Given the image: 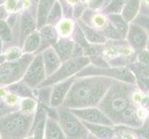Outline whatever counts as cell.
<instances>
[{"instance_id": "1", "label": "cell", "mask_w": 149, "mask_h": 139, "mask_svg": "<svg viewBox=\"0 0 149 139\" xmlns=\"http://www.w3.org/2000/svg\"><path fill=\"white\" fill-rule=\"evenodd\" d=\"M114 79L105 76L76 78L61 107L69 110L98 107Z\"/></svg>"}, {"instance_id": "2", "label": "cell", "mask_w": 149, "mask_h": 139, "mask_svg": "<svg viewBox=\"0 0 149 139\" xmlns=\"http://www.w3.org/2000/svg\"><path fill=\"white\" fill-rule=\"evenodd\" d=\"M130 85L114 80L98 105V108L113 124H119L121 114L132 106L131 96L133 92V87Z\"/></svg>"}, {"instance_id": "3", "label": "cell", "mask_w": 149, "mask_h": 139, "mask_svg": "<svg viewBox=\"0 0 149 139\" xmlns=\"http://www.w3.org/2000/svg\"><path fill=\"white\" fill-rule=\"evenodd\" d=\"M33 115H24L14 110L0 118L2 139H24L31 136Z\"/></svg>"}, {"instance_id": "4", "label": "cell", "mask_w": 149, "mask_h": 139, "mask_svg": "<svg viewBox=\"0 0 149 139\" xmlns=\"http://www.w3.org/2000/svg\"><path fill=\"white\" fill-rule=\"evenodd\" d=\"M58 122L67 139H89L91 133L78 117L70 110L58 108Z\"/></svg>"}, {"instance_id": "5", "label": "cell", "mask_w": 149, "mask_h": 139, "mask_svg": "<svg viewBox=\"0 0 149 139\" xmlns=\"http://www.w3.org/2000/svg\"><path fill=\"white\" fill-rule=\"evenodd\" d=\"M34 54H23L14 61H5L0 64V86H8L22 79Z\"/></svg>"}, {"instance_id": "6", "label": "cell", "mask_w": 149, "mask_h": 139, "mask_svg": "<svg viewBox=\"0 0 149 139\" xmlns=\"http://www.w3.org/2000/svg\"><path fill=\"white\" fill-rule=\"evenodd\" d=\"M89 64H90L89 58L85 56L80 57V58L70 59L67 61H65V62H62V64L60 65L58 71H55L52 75L47 77V79L38 87L52 86L62 81L70 79L71 77L75 76L79 71H81Z\"/></svg>"}, {"instance_id": "7", "label": "cell", "mask_w": 149, "mask_h": 139, "mask_svg": "<svg viewBox=\"0 0 149 139\" xmlns=\"http://www.w3.org/2000/svg\"><path fill=\"white\" fill-rule=\"evenodd\" d=\"M35 31H37L36 8H31L19 11L18 22L12 28L13 39L11 45L9 46L15 45L22 47L24 40Z\"/></svg>"}, {"instance_id": "8", "label": "cell", "mask_w": 149, "mask_h": 139, "mask_svg": "<svg viewBox=\"0 0 149 139\" xmlns=\"http://www.w3.org/2000/svg\"><path fill=\"white\" fill-rule=\"evenodd\" d=\"M86 76H105L109 78L116 79L118 81L127 84H133L135 77L128 69L125 68H98L94 65H87L81 71L75 75V78Z\"/></svg>"}, {"instance_id": "9", "label": "cell", "mask_w": 149, "mask_h": 139, "mask_svg": "<svg viewBox=\"0 0 149 139\" xmlns=\"http://www.w3.org/2000/svg\"><path fill=\"white\" fill-rule=\"evenodd\" d=\"M47 79L43 59L41 53L35 54L32 62L25 71L22 81L32 89H35Z\"/></svg>"}, {"instance_id": "10", "label": "cell", "mask_w": 149, "mask_h": 139, "mask_svg": "<svg viewBox=\"0 0 149 139\" xmlns=\"http://www.w3.org/2000/svg\"><path fill=\"white\" fill-rule=\"evenodd\" d=\"M70 110L76 117H78L81 122L94 123V124H103V125H107V126L114 125L113 122L106 116L105 113L97 107Z\"/></svg>"}, {"instance_id": "11", "label": "cell", "mask_w": 149, "mask_h": 139, "mask_svg": "<svg viewBox=\"0 0 149 139\" xmlns=\"http://www.w3.org/2000/svg\"><path fill=\"white\" fill-rule=\"evenodd\" d=\"M75 76L70 79L60 82L52 85V93H51V98L49 106L52 108H59L62 106L63 102L66 98L67 95L70 89L71 85L75 81Z\"/></svg>"}, {"instance_id": "12", "label": "cell", "mask_w": 149, "mask_h": 139, "mask_svg": "<svg viewBox=\"0 0 149 139\" xmlns=\"http://www.w3.org/2000/svg\"><path fill=\"white\" fill-rule=\"evenodd\" d=\"M38 32L40 34V46L36 54L43 52L47 48L52 47L59 39L54 25L45 24L38 30Z\"/></svg>"}, {"instance_id": "13", "label": "cell", "mask_w": 149, "mask_h": 139, "mask_svg": "<svg viewBox=\"0 0 149 139\" xmlns=\"http://www.w3.org/2000/svg\"><path fill=\"white\" fill-rule=\"evenodd\" d=\"M41 55H42L43 63H44L47 77L52 75L55 71H58L60 65L62 64L59 57L56 53V51L54 50L53 47L47 48L43 52H41Z\"/></svg>"}, {"instance_id": "14", "label": "cell", "mask_w": 149, "mask_h": 139, "mask_svg": "<svg viewBox=\"0 0 149 139\" xmlns=\"http://www.w3.org/2000/svg\"><path fill=\"white\" fill-rule=\"evenodd\" d=\"M75 43L71 38H59L52 47L58 54L61 62H65L70 59H72Z\"/></svg>"}, {"instance_id": "15", "label": "cell", "mask_w": 149, "mask_h": 139, "mask_svg": "<svg viewBox=\"0 0 149 139\" xmlns=\"http://www.w3.org/2000/svg\"><path fill=\"white\" fill-rule=\"evenodd\" d=\"M77 25L81 28V32L84 33V37L87 40V42L91 45H102L106 43V37L100 33L99 31L94 29L93 27L89 26L84 23L81 20H76Z\"/></svg>"}, {"instance_id": "16", "label": "cell", "mask_w": 149, "mask_h": 139, "mask_svg": "<svg viewBox=\"0 0 149 139\" xmlns=\"http://www.w3.org/2000/svg\"><path fill=\"white\" fill-rule=\"evenodd\" d=\"M84 122V124L90 132L91 135H94L99 139H113L115 137V130L111 126L103 124H94V123Z\"/></svg>"}, {"instance_id": "17", "label": "cell", "mask_w": 149, "mask_h": 139, "mask_svg": "<svg viewBox=\"0 0 149 139\" xmlns=\"http://www.w3.org/2000/svg\"><path fill=\"white\" fill-rule=\"evenodd\" d=\"M56 0H39L36 8L37 30L47 24V19Z\"/></svg>"}, {"instance_id": "18", "label": "cell", "mask_w": 149, "mask_h": 139, "mask_svg": "<svg viewBox=\"0 0 149 139\" xmlns=\"http://www.w3.org/2000/svg\"><path fill=\"white\" fill-rule=\"evenodd\" d=\"M128 40L135 49H142L146 43V34L141 27L132 25L129 31Z\"/></svg>"}, {"instance_id": "19", "label": "cell", "mask_w": 149, "mask_h": 139, "mask_svg": "<svg viewBox=\"0 0 149 139\" xmlns=\"http://www.w3.org/2000/svg\"><path fill=\"white\" fill-rule=\"evenodd\" d=\"M76 26V20L70 18H62L55 25L59 38H70Z\"/></svg>"}, {"instance_id": "20", "label": "cell", "mask_w": 149, "mask_h": 139, "mask_svg": "<svg viewBox=\"0 0 149 139\" xmlns=\"http://www.w3.org/2000/svg\"><path fill=\"white\" fill-rule=\"evenodd\" d=\"M5 87L7 88L8 92L11 93V94H13L15 96H17L20 99L28 98V97L35 98L34 95H33V89L29 87L26 84H24L22 80L19 82H16V83H14L10 85L5 86Z\"/></svg>"}, {"instance_id": "21", "label": "cell", "mask_w": 149, "mask_h": 139, "mask_svg": "<svg viewBox=\"0 0 149 139\" xmlns=\"http://www.w3.org/2000/svg\"><path fill=\"white\" fill-rule=\"evenodd\" d=\"M40 46V34L38 30L31 34L29 36L24 40L22 46L23 54H36Z\"/></svg>"}, {"instance_id": "22", "label": "cell", "mask_w": 149, "mask_h": 139, "mask_svg": "<svg viewBox=\"0 0 149 139\" xmlns=\"http://www.w3.org/2000/svg\"><path fill=\"white\" fill-rule=\"evenodd\" d=\"M51 93H52V86H43L33 89L35 99L37 100L39 104L44 106H49Z\"/></svg>"}, {"instance_id": "23", "label": "cell", "mask_w": 149, "mask_h": 139, "mask_svg": "<svg viewBox=\"0 0 149 139\" xmlns=\"http://www.w3.org/2000/svg\"><path fill=\"white\" fill-rule=\"evenodd\" d=\"M38 102L35 98H22L19 103V111L24 115H33L37 109Z\"/></svg>"}, {"instance_id": "24", "label": "cell", "mask_w": 149, "mask_h": 139, "mask_svg": "<svg viewBox=\"0 0 149 139\" xmlns=\"http://www.w3.org/2000/svg\"><path fill=\"white\" fill-rule=\"evenodd\" d=\"M109 20L110 22V24L117 30V32L120 34V36L124 37L128 30L127 24L124 19L119 14H109Z\"/></svg>"}, {"instance_id": "25", "label": "cell", "mask_w": 149, "mask_h": 139, "mask_svg": "<svg viewBox=\"0 0 149 139\" xmlns=\"http://www.w3.org/2000/svg\"><path fill=\"white\" fill-rule=\"evenodd\" d=\"M63 18V10L58 0H56L47 19V24L55 25Z\"/></svg>"}, {"instance_id": "26", "label": "cell", "mask_w": 149, "mask_h": 139, "mask_svg": "<svg viewBox=\"0 0 149 139\" xmlns=\"http://www.w3.org/2000/svg\"><path fill=\"white\" fill-rule=\"evenodd\" d=\"M0 39L4 43V48L8 47L12 43V39H13L12 30L8 25L7 22L5 20H0Z\"/></svg>"}, {"instance_id": "27", "label": "cell", "mask_w": 149, "mask_h": 139, "mask_svg": "<svg viewBox=\"0 0 149 139\" xmlns=\"http://www.w3.org/2000/svg\"><path fill=\"white\" fill-rule=\"evenodd\" d=\"M138 8H139V0H128L122 14V18L125 22H130L133 19L137 13Z\"/></svg>"}, {"instance_id": "28", "label": "cell", "mask_w": 149, "mask_h": 139, "mask_svg": "<svg viewBox=\"0 0 149 139\" xmlns=\"http://www.w3.org/2000/svg\"><path fill=\"white\" fill-rule=\"evenodd\" d=\"M2 54L4 55L6 61H14L22 58L23 56V51L22 47L11 45L4 48Z\"/></svg>"}, {"instance_id": "29", "label": "cell", "mask_w": 149, "mask_h": 139, "mask_svg": "<svg viewBox=\"0 0 149 139\" xmlns=\"http://www.w3.org/2000/svg\"><path fill=\"white\" fill-rule=\"evenodd\" d=\"M70 38L73 40L74 43H76V44H78L79 45H81V47L84 48V51L87 48H88L89 46H90V45H91V44H89L88 42H87V40L84 37V33L81 32V28L78 26V25H77V23H76V26L74 28L73 34H72V35H71Z\"/></svg>"}, {"instance_id": "30", "label": "cell", "mask_w": 149, "mask_h": 139, "mask_svg": "<svg viewBox=\"0 0 149 139\" xmlns=\"http://www.w3.org/2000/svg\"><path fill=\"white\" fill-rule=\"evenodd\" d=\"M127 0H111L104 8V12L107 14H118L120 13L122 7L126 4Z\"/></svg>"}, {"instance_id": "31", "label": "cell", "mask_w": 149, "mask_h": 139, "mask_svg": "<svg viewBox=\"0 0 149 139\" xmlns=\"http://www.w3.org/2000/svg\"><path fill=\"white\" fill-rule=\"evenodd\" d=\"M107 25V20H106L105 17L103 16L102 14H97L95 12L93 18L91 20V23L89 26L93 27L94 29H95L97 31L100 29L103 31Z\"/></svg>"}, {"instance_id": "32", "label": "cell", "mask_w": 149, "mask_h": 139, "mask_svg": "<svg viewBox=\"0 0 149 139\" xmlns=\"http://www.w3.org/2000/svg\"><path fill=\"white\" fill-rule=\"evenodd\" d=\"M102 34L105 37H109L111 39H120V34L117 32V30L112 26L110 23H107V26L102 31Z\"/></svg>"}, {"instance_id": "33", "label": "cell", "mask_w": 149, "mask_h": 139, "mask_svg": "<svg viewBox=\"0 0 149 139\" xmlns=\"http://www.w3.org/2000/svg\"><path fill=\"white\" fill-rule=\"evenodd\" d=\"M20 0H5L3 6L8 13L19 11V5Z\"/></svg>"}, {"instance_id": "34", "label": "cell", "mask_w": 149, "mask_h": 139, "mask_svg": "<svg viewBox=\"0 0 149 139\" xmlns=\"http://www.w3.org/2000/svg\"><path fill=\"white\" fill-rule=\"evenodd\" d=\"M86 8H87V5L81 2H80L79 4H77L74 7H72V19L75 20L81 19V15H83Z\"/></svg>"}, {"instance_id": "35", "label": "cell", "mask_w": 149, "mask_h": 139, "mask_svg": "<svg viewBox=\"0 0 149 139\" xmlns=\"http://www.w3.org/2000/svg\"><path fill=\"white\" fill-rule=\"evenodd\" d=\"M19 100H20L19 97H18L17 96H15V95L8 92V94L7 95L6 97H5L3 101L6 103L8 107L12 108V109H15L16 107H19Z\"/></svg>"}, {"instance_id": "36", "label": "cell", "mask_w": 149, "mask_h": 139, "mask_svg": "<svg viewBox=\"0 0 149 139\" xmlns=\"http://www.w3.org/2000/svg\"><path fill=\"white\" fill-rule=\"evenodd\" d=\"M133 71H135L137 74L141 76V78H148L149 77V68L148 66L143 64V63H138L135 65V68L132 69Z\"/></svg>"}, {"instance_id": "37", "label": "cell", "mask_w": 149, "mask_h": 139, "mask_svg": "<svg viewBox=\"0 0 149 139\" xmlns=\"http://www.w3.org/2000/svg\"><path fill=\"white\" fill-rule=\"evenodd\" d=\"M19 11H17V12L8 13L7 18L5 19V20L7 22L8 26L11 28V30H12V28L15 26V25H16L18 20H19Z\"/></svg>"}, {"instance_id": "38", "label": "cell", "mask_w": 149, "mask_h": 139, "mask_svg": "<svg viewBox=\"0 0 149 139\" xmlns=\"http://www.w3.org/2000/svg\"><path fill=\"white\" fill-rule=\"evenodd\" d=\"M14 110H14V109H12V108L8 107L2 99H0V118L8 114V113L12 112Z\"/></svg>"}, {"instance_id": "39", "label": "cell", "mask_w": 149, "mask_h": 139, "mask_svg": "<svg viewBox=\"0 0 149 139\" xmlns=\"http://www.w3.org/2000/svg\"><path fill=\"white\" fill-rule=\"evenodd\" d=\"M104 6V0H90L87 7L92 10H96Z\"/></svg>"}, {"instance_id": "40", "label": "cell", "mask_w": 149, "mask_h": 139, "mask_svg": "<svg viewBox=\"0 0 149 139\" xmlns=\"http://www.w3.org/2000/svg\"><path fill=\"white\" fill-rule=\"evenodd\" d=\"M139 59L143 64L149 66V53L147 51H141L139 55Z\"/></svg>"}, {"instance_id": "41", "label": "cell", "mask_w": 149, "mask_h": 139, "mask_svg": "<svg viewBox=\"0 0 149 139\" xmlns=\"http://www.w3.org/2000/svg\"><path fill=\"white\" fill-rule=\"evenodd\" d=\"M139 84H140V88L143 90H147L149 91V79L148 78H141L139 80Z\"/></svg>"}, {"instance_id": "42", "label": "cell", "mask_w": 149, "mask_h": 139, "mask_svg": "<svg viewBox=\"0 0 149 139\" xmlns=\"http://www.w3.org/2000/svg\"><path fill=\"white\" fill-rule=\"evenodd\" d=\"M8 14V13L7 12V10L5 9L3 5H2V6H0V20H5L7 18Z\"/></svg>"}, {"instance_id": "43", "label": "cell", "mask_w": 149, "mask_h": 139, "mask_svg": "<svg viewBox=\"0 0 149 139\" xmlns=\"http://www.w3.org/2000/svg\"><path fill=\"white\" fill-rule=\"evenodd\" d=\"M142 132H143V135L145 136L146 138L149 139V128H148V127H147V128H145V129H143Z\"/></svg>"}, {"instance_id": "44", "label": "cell", "mask_w": 149, "mask_h": 139, "mask_svg": "<svg viewBox=\"0 0 149 139\" xmlns=\"http://www.w3.org/2000/svg\"><path fill=\"white\" fill-rule=\"evenodd\" d=\"M143 104L146 107V109L149 110V98H148V97H146V99H143Z\"/></svg>"}, {"instance_id": "45", "label": "cell", "mask_w": 149, "mask_h": 139, "mask_svg": "<svg viewBox=\"0 0 149 139\" xmlns=\"http://www.w3.org/2000/svg\"><path fill=\"white\" fill-rule=\"evenodd\" d=\"M3 48H4V43L2 42V40L0 39V55H2L3 53Z\"/></svg>"}, {"instance_id": "46", "label": "cell", "mask_w": 149, "mask_h": 139, "mask_svg": "<svg viewBox=\"0 0 149 139\" xmlns=\"http://www.w3.org/2000/svg\"><path fill=\"white\" fill-rule=\"evenodd\" d=\"M5 61H6V59H5V57H4V55H3V54H2V55H0V64L4 63Z\"/></svg>"}, {"instance_id": "47", "label": "cell", "mask_w": 149, "mask_h": 139, "mask_svg": "<svg viewBox=\"0 0 149 139\" xmlns=\"http://www.w3.org/2000/svg\"><path fill=\"white\" fill-rule=\"evenodd\" d=\"M111 1V0H104V7H106L107 4H109V2Z\"/></svg>"}, {"instance_id": "48", "label": "cell", "mask_w": 149, "mask_h": 139, "mask_svg": "<svg viewBox=\"0 0 149 139\" xmlns=\"http://www.w3.org/2000/svg\"><path fill=\"white\" fill-rule=\"evenodd\" d=\"M89 1H90V0H81V3H84V4H86V5L89 3Z\"/></svg>"}, {"instance_id": "49", "label": "cell", "mask_w": 149, "mask_h": 139, "mask_svg": "<svg viewBox=\"0 0 149 139\" xmlns=\"http://www.w3.org/2000/svg\"><path fill=\"white\" fill-rule=\"evenodd\" d=\"M24 139H33V136H27V137H25Z\"/></svg>"}, {"instance_id": "50", "label": "cell", "mask_w": 149, "mask_h": 139, "mask_svg": "<svg viewBox=\"0 0 149 139\" xmlns=\"http://www.w3.org/2000/svg\"><path fill=\"white\" fill-rule=\"evenodd\" d=\"M0 139H2V137H1V135H0Z\"/></svg>"}]
</instances>
